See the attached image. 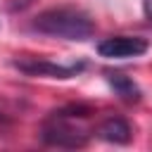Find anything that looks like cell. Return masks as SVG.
Masks as SVG:
<instances>
[{
    "mask_svg": "<svg viewBox=\"0 0 152 152\" xmlns=\"http://www.w3.org/2000/svg\"><path fill=\"white\" fill-rule=\"evenodd\" d=\"M88 114H90V109L81 107V104H71L59 112H52L40 128V140L45 145L64 147V150L86 147L90 133L81 126V119H86Z\"/></svg>",
    "mask_w": 152,
    "mask_h": 152,
    "instance_id": "6da1fadb",
    "label": "cell"
},
{
    "mask_svg": "<svg viewBox=\"0 0 152 152\" xmlns=\"http://www.w3.org/2000/svg\"><path fill=\"white\" fill-rule=\"evenodd\" d=\"M31 28L43 36H52V38L88 40L95 31V24L86 12L76 7H52V10L40 12L31 21Z\"/></svg>",
    "mask_w": 152,
    "mask_h": 152,
    "instance_id": "7a4b0ae2",
    "label": "cell"
},
{
    "mask_svg": "<svg viewBox=\"0 0 152 152\" xmlns=\"http://www.w3.org/2000/svg\"><path fill=\"white\" fill-rule=\"evenodd\" d=\"M150 43L142 36H109L97 43V55L104 59H128L145 55Z\"/></svg>",
    "mask_w": 152,
    "mask_h": 152,
    "instance_id": "3957f363",
    "label": "cell"
},
{
    "mask_svg": "<svg viewBox=\"0 0 152 152\" xmlns=\"http://www.w3.org/2000/svg\"><path fill=\"white\" fill-rule=\"evenodd\" d=\"M14 69H19L26 76H48V78H71L78 71H83V62L78 64H55L48 59H36V57H21L12 62Z\"/></svg>",
    "mask_w": 152,
    "mask_h": 152,
    "instance_id": "277c9868",
    "label": "cell"
},
{
    "mask_svg": "<svg viewBox=\"0 0 152 152\" xmlns=\"http://www.w3.org/2000/svg\"><path fill=\"white\" fill-rule=\"evenodd\" d=\"M93 133H95L100 140L114 142V145H126V142H131V135H133L128 121L121 119V116H109V119H104Z\"/></svg>",
    "mask_w": 152,
    "mask_h": 152,
    "instance_id": "5b68a950",
    "label": "cell"
},
{
    "mask_svg": "<svg viewBox=\"0 0 152 152\" xmlns=\"http://www.w3.org/2000/svg\"><path fill=\"white\" fill-rule=\"evenodd\" d=\"M107 83L112 86V90L124 100V102H138L140 100V88L133 83V78H128L126 74L119 71H109L107 74Z\"/></svg>",
    "mask_w": 152,
    "mask_h": 152,
    "instance_id": "8992f818",
    "label": "cell"
},
{
    "mask_svg": "<svg viewBox=\"0 0 152 152\" xmlns=\"http://www.w3.org/2000/svg\"><path fill=\"white\" fill-rule=\"evenodd\" d=\"M142 7H145V17L152 21V0H145V2H142Z\"/></svg>",
    "mask_w": 152,
    "mask_h": 152,
    "instance_id": "52a82bcc",
    "label": "cell"
}]
</instances>
